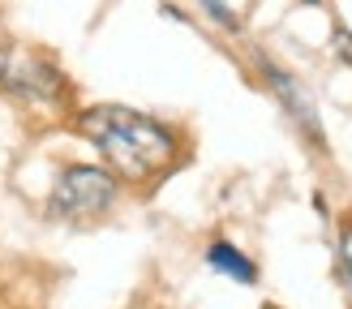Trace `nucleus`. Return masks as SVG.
Wrapping results in <instances>:
<instances>
[{"label":"nucleus","mask_w":352,"mask_h":309,"mask_svg":"<svg viewBox=\"0 0 352 309\" xmlns=\"http://www.w3.org/2000/svg\"><path fill=\"white\" fill-rule=\"evenodd\" d=\"M69 133L91 146L95 159L138 194L160 189L189 159L185 129L133 103H82L69 112Z\"/></svg>","instance_id":"nucleus-1"},{"label":"nucleus","mask_w":352,"mask_h":309,"mask_svg":"<svg viewBox=\"0 0 352 309\" xmlns=\"http://www.w3.org/2000/svg\"><path fill=\"white\" fill-rule=\"evenodd\" d=\"M125 194L129 189L99 159H65L52 172L39 211L47 223H60V228H95V223L116 215Z\"/></svg>","instance_id":"nucleus-2"},{"label":"nucleus","mask_w":352,"mask_h":309,"mask_svg":"<svg viewBox=\"0 0 352 309\" xmlns=\"http://www.w3.org/2000/svg\"><path fill=\"white\" fill-rule=\"evenodd\" d=\"M0 95L13 99L26 112H52V116L74 112V82L60 69V60L39 47H22V43H17L5 78H0Z\"/></svg>","instance_id":"nucleus-3"},{"label":"nucleus","mask_w":352,"mask_h":309,"mask_svg":"<svg viewBox=\"0 0 352 309\" xmlns=\"http://www.w3.org/2000/svg\"><path fill=\"white\" fill-rule=\"evenodd\" d=\"M258 73H262V86L271 91V99L284 108V116L296 125V133L305 137L314 150H327V133H322V120H318V108H314L309 91L301 86V78H292L284 65H275L271 56H258Z\"/></svg>","instance_id":"nucleus-4"},{"label":"nucleus","mask_w":352,"mask_h":309,"mask_svg":"<svg viewBox=\"0 0 352 309\" xmlns=\"http://www.w3.org/2000/svg\"><path fill=\"white\" fill-rule=\"evenodd\" d=\"M202 262L215 271V275H223V279H232V284H258V262L250 253H245L236 240H223V236H215L206 245V253H202Z\"/></svg>","instance_id":"nucleus-5"},{"label":"nucleus","mask_w":352,"mask_h":309,"mask_svg":"<svg viewBox=\"0 0 352 309\" xmlns=\"http://www.w3.org/2000/svg\"><path fill=\"white\" fill-rule=\"evenodd\" d=\"M336 275H340L344 292L352 297V215L336 223Z\"/></svg>","instance_id":"nucleus-6"},{"label":"nucleus","mask_w":352,"mask_h":309,"mask_svg":"<svg viewBox=\"0 0 352 309\" xmlns=\"http://www.w3.org/2000/svg\"><path fill=\"white\" fill-rule=\"evenodd\" d=\"M198 5L206 9V17L215 26H223V30H241V22H236V13L228 9V0H198Z\"/></svg>","instance_id":"nucleus-7"},{"label":"nucleus","mask_w":352,"mask_h":309,"mask_svg":"<svg viewBox=\"0 0 352 309\" xmlns=\"http://www.w3.org/2000/svg\"><path fill=\"white\" fill-rule=\"evenodd\" d=\"M331 47H336V56H340L344 65H352V30H348V26L336 22V30H331Z\"/></svg>","instance_id":"nucleus-8"},{"label":"nucleus","mask_w":352,"mask_h":309,"mask_svg":"<svg viewBox=\"0 0 352 309\" xmlns=\"http://www.w3.org/2000/svg\"><path fill=\"white\" fill-rule=\"evenodd\" d=\"M13 52H17V39L0 30V78H5V69H9V60H13Z\"/></svg>","instance_id":"nucleus-9"},{"label":"nucleus","mask_w":352,"mask_h":309,"mask_svg":"<svg viewBox=\"0 0 352 309\" xmlns=\"http://www.w3.org/2000/svg\"><path fill=\"white\" fill-rule=\"evenodd\" d=\"M305 5H318V0H305Z\"/></svg>","instance_id":"nucleus-10"},{"label":"nucleus","mask_w":352,"mask_h":309,"mask_svg":"<svg viewBox=\"0 0 352 309\" xmlns=\"http://www.w3.org/2000/svg\"><path fill=\"white\" fill-rule=\"evenodd\" d=\"M267 309H275V305H267Z\"/></svg>","instance_id":"nucleus-11"}]
</instances>
